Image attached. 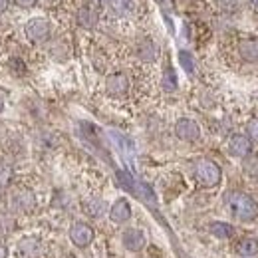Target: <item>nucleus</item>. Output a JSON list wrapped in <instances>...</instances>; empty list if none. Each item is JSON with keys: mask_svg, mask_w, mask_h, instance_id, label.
Instances as JSON below:
<instances>
[{"mask_svg": "<svg viewBox=\"0 0 258 258\" xmlns=\"http://www.w3.org/2000/svg\"><path fill=\"white\" fill-rule=\"evenodd\" d=\"M226 207L232 217L240 221H254L258 217V203L246 193L232 191L226 195Z\"/></svg>", "mask_w": 258, "mask_h": 258, "instance_id": "f257e3e1", "label": "nucleus"}, {"mask_svg": "<svg viewBox=\"0 0 258 258\" xmlns=\"http://www.w3.org/2000/svg\"><path fill=\"white\" fill-rule=\"evenodd\" d=\"M195 177L203 187H217L221 183V167L211 159H201L195 167Z\"/></svg>", "mask_w": 258, "mask_h": 258, "instance_id": "f03ea898", "label": "nucleus"}, {"mask_svg": "<svg viewBox=\"0 0 258 258\" xmlns=\"http://www.w3.org/2000/svg\"><path fill=\"white\" fill-rule=\"evenodd\" d=\"M24 32H26L30 42L38 44V42L48 40V36H50V24H48L46 18H30L26 22V26H24Z\"/></svg>", "mask_w": 258, "mask_h": 258, "instance_id": "7ed1b4c3", "label": "nucleus"}, {"mask_svg": "<svg viewBox=\"0 0 258 258\" xmlns=\"http://www.w3.org/2000/svg\"><path fill=\"white\" fill-rule=\"evenodd\" d=\"M70 238H72V242L76 246L84 248V246L92 244V240H94V228L90 225H86V223H76V225H72V228H70Z\"/></svg>", "mask_w": 258, "mask_h": 258, "instance_id": "20e7f679", "label": "nucleus"}, {"mask_svg": "<svg viewBox=\"0 0 258 258\" xmlns=\"http://www.w3.org/2000/svg\"><path fill=\"white\" fill-rule=\"evenodd\" d=\"M105 90H107L109 96H113V97L125 96L129 90L127 76L121 74V72H115V74L107 76V80H105Z\"/></svg>", "mask_w": 258, "mask_h": 258, "instance_id": "39448f33", "label": "nucleus"}, {"mask_svg": "<svg viewBox=\"0 0 258 258\" xmlns=\"http://www.w3.org/2000/svg\"><path fill=\"white\" fill-rule=\"evenodd\" d=\"M175 133H177V137L183 139V141H197V139L201 137L199 125L195 123L193 119H187V117H183V119H179V121L175 123Z\"/></svg>", "mask_w": 258, "mask_h": 258, "instance_id": "423d86ee", "label": "nucleus"}, {"mask_svg": "<svg viewBox=\"0 0 258 258\" xmlns=\"http://www.w3.org/2000/svg\"><path fill=\"white\" fill-rule=\"evenodd\" d=\"M250 149H252V143L246 135H232L228 141V151L234 157H248Z\"/></svg>", "mask_w": 258, "mask_h": 258, "instance_id": "0eeeda50", "label": "nucleus"}, {"mask_svg": "<svg viewBox=\"0 0 258 258\" xmlns=\"http://www.w3.org/2000/svg\"><path fill=\"white\" fill-rule=\"evenodd\" d=\"M109 219L113 223H117V225L127 223L129 219H131V205H129L125 199H117L111 205V209H109Z\"/></svg>", "mask_w": 258, "mask_h": 258, "instance_id": "6e6552de", "label": "nucleus"}, {"mask_svg": "<svg viewBox=\"0 0 258 258\" xmlns=\"http://www.w3.org/2000/svg\"><path fill=\"white\" fill-rule=\"evenodd\" d=\"M145 234H143V230H139V228H127L125 232H123V246L131 250V252H137V250H141L143 246H145Z\"/></svg>", "mask_w": 258, "mask_h": 258, "instance_id": "1a4fd4ad", "label": "nucleus"}, {"mask_svg": "<svg viewBox=\"0 0 258 258\" xmlns=\"http://www.w3.org/2000/svg\"><path fill=\"white\" fill-rule=\"evenodd\" d=\"M240 50V56L246 60V62H258V40L256 38H246L240 42L238 46Z\"/></svg>", "mask_w": 258, "mask_h": 258, "instance_id": "9d476101", "label": "nucleus"}, {"mask_svg": "<svg viewBox=\"0 0 258 258\" xmlns=\"http://www.w3.org/2000/svg\"><path fill=\"white\" fill-rule=\"evenodd\" d=\"M236 254H240L242 258H252L254 254H258V240L252 236H246V238L238 240Z\"/></svg>", "mask_w": 258, "mask_h": 258, "instance_id": "9b49d317", "label": "nucleus"}, {"mask_svg": "<svg viewBox=\"0 0 258 258\" xmlns=\"http://www.w3.org/2000/svg\"><path fill=\"white\" fill-rule=\"evenodd\" d=\"M137 52H139V58L145 60V62H155V58H157V46H155L153 40H149V38H145V40L139 44Z\"/></svg>", "mask_w": 258, "mask_h": 258, "instance_id": "f8f14e48", "label": "nucleus"}, {"mask_svg": "<svg viewBox=\"0 0 258 258\" xmlns=\"http://www.w3.org/2000/svg\"><path fill=\"white\" fill-rule=\"evenodd\" d=\"M78 22H80L82 26H86V28L96 26V22H97L96 10H94V8H90V6L80 8V12H78Z\"/></svg>", "mask_w": 258, "mask_h": 258, "instance_id": "ddd939ff", "label": "nucleus"}, {"mask_svg": "<svg viewBox=\"0 0 258 258\" xmlns=\"http://www.w3.org/2000/svg\"><path fill=\"white\" fill-rule=\"evenodd\" d=\"M209 228H211L213 236H217V238H230L234 234V226L228 223H213Z\"/></svg>", "mask_w": 258, "mask_h": 258, "instance_id": "4468645a", "label": "nucleus"}, {"mask_svg": "<svg viewBox=\"0 0 258 258\" xmlns=\"http://www.w3.org/2000/svg\"><path fill=\"white\" fill-rule=\"evenodd\" d=\"M109 6H111V10L117 16H125V14H129L133 10L135 2L133 0H109Z\"/></svg>", "mask_w": 258, "mask_h": 258, "instance_id": "2eb2a0df", "label": "nucleus"}, {"mask_svg": "<svg viewBox=\"0 0 258 258\" xmlns=\"http://www.w3.org/2000/svg\"><path fill=\"white\" fill-rule=\"evenodd\" d=\"M16 205L20 211H28L34 207V195L30 191H20L18 197H16Z\"/></svg>", "mask_w": 258, "mask_h": 258, "instance_id": "dca6fc26", "label": "nucleus"}, {"mask_svg": "<svg viewBox=\"0 0 258 258\" xmlns=\"http://www.w3.org/2000/svg\"><path fill=\"white\" fill-rule=\"evenodd\" d=\"M86 211H88V215H92V217H101L103 211H105V205H103V201H99V199H92V201L86 203Z\"/></svg>", "mask_w": 258, "mask_h": 258, "instance_id": "f3484780", "label": "nucleus"}, {"mask_svg": "<svg viewBox=\"0 0 258 258\" xmlns=\"http://www.w3.org/2000/svg\"><path fill=\"white\" fill-rule=\"evenodd\" d=\"M163 90H167V92H175V90H177V76H175V72H173L171 68L165 70V76H163Z\"/></svg>", "mask_w": 258, "mask_h": 258, "instance_id": "a211bd4d", "label": "nucleus"}, {"mask_svg": "<svg viewBox=\"0 0 258 258\" xmlns=\"http://www.w3.org/2000/svg\"><path fill=\"white\" fill-rule=\"evenodd\" d=\"M179 62H181L183 70H185L187 74H193V72H195V60H193V56H191L189 52L181 50V52H179Z\"/></svg>", "mask_w": 258, "mask_h": 258, "instance_id": "6ab92c4d", "label": "nucleus"}, {"mask_svg": "<svg viewBox=\"0 0 258 258\" xmlns=\"http://www.w3.org/2000/svg\"><path fill=\"white\" fill-rule=\"evenodd\" d=\"M117 179H119V185H121L123 189H127V191H133V187H135V181L131 179V175H127L125 171H117Z\"/></svg>", "mask_w": 258, "mask_h": 258, "instance_id": "aec40b11", "label": "nucleus"}, {"mask_svg": "<svg viewBox=\"0 0 258 258\" xmlns=\"http://www.w3.org/2000/svg\"><path fill=\"white\" fill-rule=\"evenodd\" d=\"M8 66L14 70V74H16V76H22V74H26V64H24L22 60H18V58H12V60L8 62Z\"/></svg>", "mask_w": 258, "mask_h": 258, "instance_id": "412c9836", "label": "nucleus"}, {"mask_svg": "<svg viewBox=\"0 0 258 258\" xmlns=\"http://www.w3.org/2000/svg\"><path fill=\"white\" fill-rule=\"evenodd\" d=\"M246 137L252 139V141H258V119H252L248 125H246Z\"/></svg>", "mask_w": 258, "mask_h": 258, "instance_id": "4be33fe9", "label": "nucleus"}, {"mask_svg": "<svg viewBox=\"0 0 258 258\" xmlns=\"http://www.w3.org/2000/svg\"><path fill=\"white\" fill-rule=\"evenodd\" d=\"M244 169H246V173H248V175H254V177H258V159H256V157L248 159V161H246V165H244Z\"/></svg>", "mask_w": 258, "mask_h": 258, "instance_id": "5701e85b", "label": "nucleus"}, {"mask_svg": "<svg viewBox=\"0 0 258 258\" xmlns=\"http://www.w3.org/2000/svg\"><path fill=\"white\" fill-rule=\"evenodd\" d=\"M14 2H16L20 8H32L38 0H14Z\"/></svg>", "mask_w": 258, "mask_h": 258, "instance_id": "b1692460", "label": "nucleus"}, {"mask_svg": "<svg viewBox=\"0 0 258 258\" xmlns=\"http://www.w3.org/2000/svg\"><path fill=\"white\" fill-rule=\"evenodd\" d=\"M155 2H157L161 8H169V10L175 6V0H155Z\"/></svg>", "mask_w": 258, "mask_h": 258, "instance_id": "393cba45", "label": "nucleus"}, {"mask_svg": "<svg viewBox=\"0 0 258 258\" xmlns=\"http://www.w3.org/2000/svg\"><path fill=\"white\" fill-rule=\"evenodd\" d=\"M217 2H219L223 8H232V6L236 4V0H217Z\"/></svg>", "mask_w": 258, "mask_h": 258, "instance_id": "a878e982", "label": "nucleus"}, {"mask_svg": "<svg viewBox=\"0 0 258 258\" xmlns=\"http://www.w3.org/2000/svg\"><path fill=\"white\" fill-rule=\"evenodd\" d=\"M6 6H8V0H0V12H2Z\"/></svg>", "mask_w": 258, "mask_h": 258, "instance_id": "bb28decb", "label": "nucleus"}, {"mask_svg": "<svg viewBox=\"0 0 258 258\" xmlns=\"http://www.w3.org/2000/svg\"><path fill=\"white\" fill-rule=\"evenodd\" d=\"M2 109H4V101L0 99V111H2Z\"/></svg>", "mask_w": 258, "mask_h": 258, "instance_id": "cd10ccee", "label": "nucleus"}, {"mask_svg": "<svg viewBox=\"0 0 258 258\" xmlns=\"http://www.w3.org/2000/svg\"><path fill=\"white\" fill-rule=\"evenodd\" d=\"M250 2H252V4H254V6H258V0H250Z\"/></svg>", "mask_w": 258, "mask_h": 258, "instance_id": "c85d7f7f", "label": "nucleus"}]
</instances>
